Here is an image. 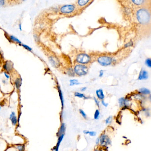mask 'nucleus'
<instances>
[{
  "instance_id": "nucleus-1",
  "label": "nucleus",
  "mask_w": 151,
  "mask_h": 151,
  "mask_svg": "<svg viewBox=\"0 0 151 151\" xmlns=\"http://www.w3.org/2000/svg\"><path fill=\"white\" fill-rule=\"evenodd\" d=\"M136 17L141 24H149L151 22V12L150 7H141L136 12Z\"/></svg>"
},
{
  "instance_id": "nucleus-2",
  "label": "nucleus",
  "mask_w": 151,
  "mask_h": 151,
  "mask_svg": "<svg viewBox=\"0 0 151 151\" xmlns=\"http://www.w3.org/2000/svg\"><path fill=\"white\" fill-rule=\"evenodd\" d=\"M74 71L76 74L79 76H84L87 73L88 68L83 65H77L74 67Z\"/></svg>"
},
{
  "instance_id": "nucleus-3",
  "label": "nucleus",
  "mask_w": 151,
  "mask_h": 151,
  "mask_svg": "<svg viewBox=\"0 0 151 151\" xmlns=\"http://www.w3.org/2000/svg\"><path fill=\"white\" fill-rule=\"evenodd\" d=\"M91 60L89 55L86 54H80L77 56L76 60L77 62L85 64L88 63Z\"/></svg>"
},
{
  "instance_id": "nucleus-4",
  "label": "nucleus",
  "mask_w": 151,
  "mask_h": 151,
  "mask_svg": "<svg viewBox=\"0 0 151 151\" xmlns=\"http://www.w3.org/2000/svg\"><path fill=\"white\" fill-rule=\"evenodd\" d=\"M98 62L102 66H106L111 64L113 62V60L109 57L102 56L98 59Z\"/></svg>"
},
{
  "instance_id": "nucleus-5",
  "label": "nucleus",
  "mask_w": 151,
  "mask_h": 151,
  "mask_svg": "<svg viewBox=\"0 0 151 151\" xmlns=\"http://www.w3.org/2000/svg\"><path fill=\"white\" fill-rule=\"evenodd\" d=\"M75 8V6L73 5H67L62 6L60 11L62 14H70L74 11Z\"/></svg>"
},
{
  "instance_id": "nucleus-6",
  "label": "nucleus",
  "mask_w": 151,
  "mask_h": 151,
  "mask_svg": "<svg viewBox=\"0 0 151 151\" xmlns=\"http://www.w3.org/2000/svg\"><path fill=\"white\" fill-rule=\"evenodd\" d=\"M131 1L135 5L141 7H150L151 0H131Z\"/></svg>"
},
{
  "instance_id": "nucleus-7",
  "label": "nucleus",
  "mask_w": 151,
  "mask_h": 151,
  "mask_svg": "<svg viewBox=\"0 0 151 151\" xmlns=\"http://www.w3.org/2000/svg\"><path fill=\"white\" fill-rule=\"evenodd\" d=\"M2 68L5 72L9 73L13 69L14 64L13 62L10 61H6L4 62Z\"/></svg>"
},
{
  "instance_id": "nucleus-8",
  "label": "nucleus",
  "mask_w": 151,
  "mask_h": 151,
  "mask_svg": "<svg viewBox=\"0 0 151 151\" xmlns=\"http://www.w3.org/2000/svg\"><path fill=\"white\" fill-rule=\"evenodd\" d=\"M100 143L102 146L111 145V141L107 135L102 134L100 138Z\"/></svg>"
},
{
  "instance_id": "nucleus-9",
  "label": "nucleus",
  "mask_w": 151,
  "mask_h": 151,
  "mask_svg": "<svg viewBox=\"0 0 151 151\" xmlns=\"http://www.w3.org/2000/svg\"><path fill=\"white\" fill-rule=\"evenodd\" d=\"M50 64L54 67L57 68L59 65V62L58 59L53 56H50L48 58Z\"/></svg>"
},
{
  "instance_id": "nucleus-10",
  "label": "nucleus",
  "mask_w": 151,
  "mask_h": 151,
  "mask_svg": "<svg viewBox=\"0 0 151 151\" xmlns=\"http://www.w3.org/2000/svg\"><path fill=\"white\" fill-rule=\"evenodd\" d=\"M9 119L11 121V123L12 125L16 126L18 122V119L16 116V113L14 111H12L9 115Z\"/></svg>"
},
{
  "instance_id": "nucleus-11",
  "label": "nucleus",
  "mask_w": 151,
  "mask_h": 151,
  "mask_svg": "<svg viewBox=\"0 0 151 151\" xmlns=\"http://www.w3.org/2000/svg\"><path fill=\"white\" fill-rule=\"evenodd\" d=\"M148 77V73L147 71L142 69L140 73L138 79L139 80H147Z\"/></svg>"
},
{
  "instance_id": "nucleus-12",
  "label": "nucleus",
  "mask_w": 151,
  "mask_h": 151,
  "mask_svg": "<svg viewBox=\"0 0 151 151\" xmlns=\"http://www.w3.org/2000/svg\"><path fill=\"white\" fill-rule=\"evenodd\" d=\"M14 84L16 89L17 90L20 89L22 84V79L21 77H18L16 78L14 80Z\"/></svg>"
},
{
  "instance_id": "nucleus-13",
  "label": "nucleus",
  "mask_w": 151,
  "mask_h": 151,
  "mask_svg": "<svg viewBox=\"0 0 151 151\" xmlns=\"http://www.w3.org/2000/svg\"><path fill=\"white\" fill-rule=\"evenodd\" d=\"M9 39L11 42L17 44H18L19 45L21 46L22 44V42L21 41V40L17 38H16L12 35H9Z\"/></svg>"
},
{
  "instance_id": "nucleus-14",
  "label": "nucleus",
  "mask_w": 151,
  "mask_h": 151,
  "mask_svg": "<svg viewBox=\"0 0 151 151\" xmlns=\"http://www.w3.org/2000/svg\"><path fill=\"white\" fill-rule=\"evenodd\" d=\"M96 95L98 98L101 100H103V99L105 98V95L104 94L103 91L102 89L97 90L96 92Z\"/></svg>"
},
{
  "instance_id": "nucleus-15",
  "label": "nucleus",
  "mask_w": 151,
  "mask_h": 151,
  "mask_svg": "<svg viewBox=\"0 0 151 151\" xmlns=\"http://www.w3.org/2000/svg\"><path fill=\"white\" fill-rule=\"evenodd\" d=\"M119 104L120 107H123L126 106L127 104H128V101L124 98H121L119 99Z\"/></svg>"
},
{
  "instance_id": "nucleus-16",
  "label": "nucleus",
  "mask_w": 151,
  "mask_h": 151,
  "mask_svg": "<svg viewBox=\"0 0 151 151\" xmlns=\"http://www.w3.org/2000/svg\"><path fill=\"white\" fill-rule=\"evenodd\" d=\"M65 130H66V126L65 124L62 123L60 127V128L59 130V132H58V135L59 136L62 135V134H64Z\"/></svg>"
},
{
  "instance_id": "nucleus-17",
  "label": "nucleus",
  "mask_w": 151,
  "mask_h": 151,
  "mask_svg": "<svg viewBox=\"0 0 151 151\" xmlns=\"http://www.w3.org/2000/svg\"><path fill=\"white\" fill-rule=\"evenodd\" d=\"M90 0H78V5L81 7L85 6L89 3Z\"/></svg>"
},
{
  "instance_id": "nucleus-18",
  "label": "nucleus",
  "mask_w": 151,
  "mask_h": 151,
  "mask_svg": "<svg viewBox=\"0 0 151 151\" xmlns=\"http://www.w3.org/2000/svg\"><path fill=\"white\" fill-rule=\"evenodd\" d=\"M58 91H59V96L60 97V99L61 100L62 107H63V105H64V99H63V94H62L61 89L59 86H58Z\"/></svg>"
},
{
  "instance_id": "nucleus-19",
  "label": "nucleus",
  "mask_w": 151,
  "mask_h": 151,
  "mask_svg": "<svg viewBox=\"0 0 151 151\" xmlns=\"http://www.w3.org/2000/svg\"><path fill=\"white\" fill-rule=\"evenodd\" d=\"M139 92L144 95H148L150 94V91L146 88H141L139 90Z\"/></svg>"
},
{
  "instance_id": "nucleus-20",
  "label": "nucleus",
  "mask_w": 151,
  "mask_h": 151,
  "mask_svg": "<svg viewBox=\"0 0 151 151\" xmlns=\"http://www.w3.org/2000/svg\"><path fill=\"white\" fill-rule=\"evenodd\" d=\"M64 136V134H62V135L59 136L58 141V143H57V144L56 147V149H55L56 151H58L59 146V145H60L61 142H62V140Z\"/></svg>"
},
{
  "instance_id": "nucleus-21",
  "label": "nucleus",
  "mask_w": 151,
  "mask_h": 151,
  "mask_svg": "<svg viewBox=\"0 0 151 151\" xmlns=\"http://www.w3.org/2000/svg\"><path fill=\"white\" fill-rule=\"evenodd\" d=\"M70 86H72L75 85H79L80 84V83L78 82V80L75 79H73L70 80Z\"/></svg>"
},
{
  "instance_id": "nucleus-22",
  "label": "nucleus",
  "mask_w": 151,
  "mask_h": 151,
  "mask_svg": "<svg viewBox=\"0 0 151 151\" xmlns=\"http://www.w3.org/2000/svg\"><path fill=\"white\" fill-rule=\"evenodd\" d=\"M21 46H22L25 49L27 50L28 51H29V52H32V49L31 48L30 46H28L27 45L25 44H23V43H22Z\"/></svg>"
},
{
  "instance_id": "nucleus-23",
  "label": "nucleus",
  "mask_w": 151,
  "mask_h": 151,
  "mask_svg": "<svg viewBox=\"0 0 151 151\" xmlns=\"http://www.w3.org/2000/svg\"><path fill=\"white\" fill-rule=\"evenodd\" d=\"M74 96L75 97H77L80 98H85V99L87 98L84 94H82V93H78V92H76V93H74Z\"/></svg>"
},
{
  "instance_id": "nucleus-24",
  "label": "nucleus",
  "mask_w": 151,
  "mask_h": 151,
  "mask_svg": "<svg viewBox=\"0 0 151 151\" xmlns=\"http://www.w3.org/2000/svg\"><path fill=\"white\" fill-rule=\"evenodd\" d=\"M100 116V112L99 110H96L94 114V118L95 120H98Z\"/></svg>"
},
{
  "instance_id": "nucleus-25",
  "label": "nucleus",
  "mask_w": 151,
  "mask_h": 151,
  "mask_svg": "<svg viewBox=\"0 0 151 151\" xmlns=\"http://www.w3.org/2000/svg\"><path fill=\"white\" fill-rule=\"evenodd\" d=\"M145 64L149 68L151 67V60L150 58H147L145 61Z\"/></svg>"
},
{
  "instance_id": "nucleus-26",
  "label": "nucleus",
  "mask_w": 151,
  "mask_h": 151,
  "mask_svg": "<svg viewBox=\"0 0 151 151\" xmlns=\"http://www.w3.org/2000/svg\"><path fill=\"white\" fill-rule=\"evenodd\" d=\"M112 119H113V117L111 116L107 117L105 121V123L106 124H109L111 123L112 121Z\"/></svg>"
},
{
  "instance_id": "nucleus-27",
  "label": "nucleus",
  "mask_w": 151,
  "mask_h": 151,
  "mask_svg": "<svg viewBox=\"0 0 151 151\" xmlns=\"http://www.w3.org/2000/svg\"><path fill=\"white\" fill-rule=\"evenodd\" d=\"M16 148L19 151H24L25 150V147L23 145H17Z\"/></svg>"
},
{
  "instance_id": "nucleus-28",
  "label": "nucleus",
  "mask_w": 151,
  "mask_h": 151,
  "mask_svg": "<svg viewBox=\"0 0 151 151\" xmlns=\"http://www.w3.org/2000/svg\"><path fill=\"white\" fill-rule=\"evenodd\" d=\"M79 111V112H80L81 114L82 115V116L84 118H86L87 116H86V114L85 113V112L83 111V110H82V109H80Z\"/></svg>"
},
{
  "instance_id": "nucleus-29",
  "label": "nucleus",
  "mask_w": 151,
  "mask_h": 151,
  "mask_svg": "<svg viewBox=\"0 0 151 151\" xmlns=\"http://www.w3.org/2000/svg\"><path fill=\"white\" fill-rule=\"evenodd\" d=\"M4 73V76H5V77L6 78V79H7V80H9V79L10 78V76L9 73H7V72H6L4 71V73Z\"/></svg>"
},
{
  "instance_id": "nucleus-30",
  "label": "nucleus",
  "mask_w": 151,
  "mask_h": 151,
  "mask_svg": "<svg viewBox=\"0 0 151 151\" xmlns=\"http://www.w3.org/2000/svg\"><path fill=\"white\" fill-rule=\"evenodd\" d=\"M88 134L91 136H94L97 135V133L95 131H89Z\"/></svg>"
},
{
  "instance_id": "nucleus-31",
  "label": "nucleus",
  "mask_w": 151,
  "mask_h": 151,
  "mask_svg": "<svg viewBox=\"0 0 151 151\" xmlns=\"http://www.w3.org/2000/svg\"><path fill=\"white\" fill-rule=\"evenodd\" d=\"M133 45V42H132V41H130V42H129L128 43H126V44L125 45V48H126V47H128L132 46Z\"/></svg>"
},
{
  "instance_id": "nucleus-32",
  "label": "nucleus",
  "mask_w": 151,
  "mask_h": 151,
  "mask_svg": "<svg viewBox=\"0 0 151 151\" xmlns=\"http://www.w3.org/2000/svg\"><path fill=\"white\" fill-rule=\"evenodd\" d=\"M13 0L15 1V4H19L24 2L26 0Z\"/></svg>"
},
{
  "instance_id": "nucleus-33",
  "label": "nucleus",
  "mask_w": 151,
  "mask_h": 151,
  "mask_svg": "<svg viewBox=\"0 0 151 151\" xmlns=\"http://www.w3.org/2000/svg\"><path fill=\"white\" fill-rule=\"evenodd\" d=\"M5 0H0V6H5Z\"/></svg>"
},
{
  "instance_id": "nucleus-34",
  "label": "nucleus",
  "mask_w": 151,
  "mask_h": 151,
  "mask_svg": "<svg viewBox=\"0 0 151 151\" xmlns=\"http://www.w3.org/2000/svg\"><path fill=\"white\" fill-rule=\"evenodd\" d=\"M34 39H35V41L36 42H39V37H38V36H37V35H34Z\"/></svg>"
},
{
  "instance_id": "nucleus-35",
  "label": "nucleus",
  "mask_w": 151,
  "mask_h": 151,
  "mask_svg": "<svg viewBox=\"0 0 151 151\" xmlns=\"http://www.w3.org/2000/svg\"><path fill=\"white\" fill-rule=\"evenodd\" d=\"M102 105H103L105 107H107L108 106V103H106L103 100H102Z\"/></svg>"
},
{
  "instance_id": "nucleus-36",
  "label": "nucleus",
  "mask_w": 151,
  "mask_h": 151,
  "mask_svg": "<svg viewBox=\"0 0 151 151\" xmlns=\"http://www.w3.org/2000/svg\"><path fill=\"white\" fill-rule=\"evenodd\" d=\"M103 74H104V71L103 70H100L99 72V77H102L103 76Z\"/></svg>"
},
{
  "instance_id": "nucleus-37",
  "label": "nucleus",
  "mask_w": 151,
  "mask_h": 151,
  "mask_svg": "<svg viewBox=\"0 0 151 151\" xmlns=\"http://www.w3.org/2000/svg\"><path fill=\"white\" fill-rule=\"evenodd\" d=\"M94 101L95 102L96 105H97L99 107V101L98 100V99H96V98H95V97H94Z\"/></svg>"
},
{
  "instance_id": "nucleus-38",
  "label": "nucleus",
  "mask_w": 151,
  "mask_h": 151,
  "mask_svg": "<svg viewBox=\"0 0 151 151\" xmlns=\"http://www.w3.org/2000/svg\"><path fill=\"white\" fill-rule=\"evenodd\" d=\"M96 144V145H98L99 143H100V138H97L95 141Z\"/></svg>"
},
{
  "instance_id": "nucleus-39",
  "label": "nucleus",
  "mask_w": 151,
  "mask_h": 151,
  "mask_svg": "<svg viewBox=\"0 0 151 151\" xmlns=\"http://www.w3.org/2000/svg\"><path fill=\"white\" fill-rule=\"evenodd\" d=\"M89 131H88V130H84L83 132V133H84V134H85V135L88 134H89Z\"/></svg>"
},
{
  "instance_id": "nucleus-40",
  "label": "nucleus",
  "mask_w": 151,
  "mask_h": 151,
  "mask_svg": "<svg viewBox=\"0 0 151 151\" xmlns=\"http://www.w3.org/2000/svg\"><path fill=\"white\" fill-rule=\"evenodd\" d=\"M86 90V87H83V88H82V89L81 90V91L82 92H84V91H85Z\"/></svg>"
},
{
  "instance_id": "nucleus-41",
  "label": "nucleus",
  "mask_w": 151,
  "mask_h": 151,
  "mask_svg": "<svg viewBox=\"0 0 151 151\" xmlns=\"http://www.w3.org/2000/svg\"><path fill=\"white\" fill-rule=\"evenodd\" d=\"M2 82L3 83H4V84H6V83H7V80H5V79L2 80Z\"/></svg>"
},
{
  "instance_id": "nucleus-42",
  "label": "nucleus",
  "mask_w": 151,
  "mask_h": 151,
  "mask_svg": "<svg viewBox=\"0 0 151 151\" xmlns=\"http://www.w3.org/2000/svg\"><path fill=\"white\" fill-rule=\"evenodd\" d=\"M94 151H103L101 150H99V149H96L95 150H94Z\"/></svg>"
},
{
  "instance_id": "nucleus-43",
  "label": "nucleus",
  "mask_w": 151,
  "mask_h": 151,
  "mask_svg": "<svg viewBox=\"0 0 151 151\" xmlns=\"http://www.w3.org/2000/svg\"><path fill=\"white\" fill-rule=\"evenodd\" d=\"M1 109V105H0V111Z\"/></svg>"
}]
</instances>
